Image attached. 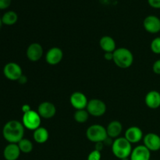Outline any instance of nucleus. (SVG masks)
I'll return each mask as SVG.
<instances>
[{
	"instance_id": "nucleus-8",
	"label": "nucleus",
	"mask_w": 160,
	"mask_h": 160,
	"mask_svg": "<svg viewBox=\"0 0 160 160\" xmlns=\"http://www.w3.org/2000/svg\"><path fill=\"white\" fill-rule=\"evenodd\" d=\"M143 28L149 34L160 33V19L155 15H148L144 19Z\"/></svg>"
},
{
	"instance_id": "nucleus-17",
	"label": "nucleus",
	"mask_w": 160,
	"mask_h": 160,
	"mask_svg": "<svg viewBox=\"0 0 160 160\" xmlns=\"http://www.w3.org/2000/svg\"><path fill=\"white\" fill-rule=\"evenodd\" d=\"M20 153L21 152L17 144L9 143L3 150V157L6 160H17Z\"/></svg>"
},
{
	"instance_id": "nucleus-3",
	"label": "nucleus",
	"mask_w": 160,
	"mask_h": 160,
	"mask_svg": "<svg viewBox=\"0 0 160 160\" xmlns=\"http://www.w3.org/2000/svg\"><path fill=\"white\" fill-rule=\"evenodd\" d=\"M112 61L119 68L128 69L134 62V56L128 48L121 47L113 52Z\"/></svg>"
},
{
	"instance_id": "nucleus-2",
	"label": "nucleus",
	"mask_w": 160,
	"mask_h": 160,
	"mask_svg": "<svg viewBox=\"0 0 160 160\" xmlns=\"http://www.w3.org/2000/svg\"><path fill=\"white\" fill-rule=\"evenodd\" d=\"M132 149V144L130 143L124 137L117 138L112 143V154L120 160L129 159Z\"/></svg>"
},
{
	"instance_id": "nucleus-13",
	"label": "nucleus",
	"mask_w": 160,
	"mask_h": 160,
	"mask_svg": "<svg viewBox=\"0 0 160 160\" xmlns=\"http://www.w3.org/2000/svg\"><path fill=\"white\" fill-rule=\"evenodd\" d=\"M38 112L42 119H52L56 113V107L53 103L50 102H43L38 108Z\"/></svg>"
},
{
	"instance_id": "nucleus-24",
	"label": "nucleus",
	"mask_w": 160,
	"mask_h": 160,
	"mask_svg": "<svg viewBox=\"0 0 160 160\" xmlns=\"http://www.w3.org/2000/svg\"><path fill=\"white\" fill-rule=\"evenodd\" d=\"M152 52L156 55H160V37L155 38L150 44Z\"/></svg>"
},
{
	"instance_id": "nucleus-1",
	"label": "nucleus",
	"mask_w": 160,
	"mask_h": 160,
	"mask_svg": "<svg viewBox=\"0 0 160 160\" xmlns=\"http://www.w3.org/2000/svg\"><path fill=\"white\" fill-rule=\"evenodd\" d=\"M25 128L22 122L9 120L5 123L2 128V136L8 143L18 144L24 137Z\"/></svg>"
},
{
	"instance_id": "nucleus-14",
	"label": "nucleus",
	"mask_w": 160,
	"mask_h": 160,
	"mask_svg": "<svg viewBox=\"0 0 160 160\" xmlns=\"http://www.w3.org/2000/svg\"><path fill=\"white\" fill-rule=\"evenodd\" d=\"M124 138L131 144L138 143L144 138L143 131L138 127L132 126L126 130Z\"/></svg>"
},
{
	"instance_id": "nucleus-30",
	"label": "nucleus",
	"mask_w": 160,
	"mask_h": 160,
	"mask_svg": "<svg viewBox=\"0 0 160 160\" xmlns=\"http://www.w3.org/2000/svg\"><path fill=\"white\" fill-rule=\"evenodd\" d=\"M18 82L20 83V84H26V83L28 82V78H27L25 75L23 74L21 77H20V79L18 80Z\"/></svg>"
},
{
	"instance_id": "nucleus-25",
	"label": "nucleus",
	"mask_w": 160,
	"mask_h": 160,
	"mask_svg": "<svg viewBox=\"0 0 160 160\" xmlns=\"http://www.w3.org/2000/svg\"><path fill=\"white\" fill-rule=\"evenodd\" d=\"M101 159H102L101 152L95 149L89 153L88 156L87 160H101Z\"/></svg>"
},
{
	"instance_id": "nucleus-4",
	"label": "nucleus",
	"mask_w": 160,
	"mask_h": 160,
	"mask_svg": "<svg viewBox=\"0 0 160 160\" xmlns=\"http://www.w3.org/2000/svg\"><path fill=\"white\" fill-rule=\"evenodd\" d=\"M86 137L93 143L104 142L108 138L106 128L101 124H93L86 131Z\"/></svg>"
},
{
	"instance_id": "nucleus-7",
	"label": "nucleus",
	"mask_w": 160,
	"mask_h": 160,
	"mask_svg": "<svg viewBox=\"0 0 160 160\" xmlns=\"http://www.w3.org/2000/svg\"><path fill=\"white\" fill-rule=\"evenodd\" d=\"M3 74L9 81H18L20 77L23 75V70L21 67L17 62H9L3 67Z\"/></svg>"
},
{
	"instance_id": "nucleus-26",
	"label": "nucleus",
	"mask_w": 160,
	"mask_h": 160,
	"mask_svg": "<svg viewBox=\"0 0 160 160\" xmlns=\"http://www.w3.org/2000/svg\"><path fill=\"white\" fill-rule=\"evenodd\" d=\"M12 3V0H0V10L8 9Z\"/></svg>"
},
{
	"instance_id": "nucleus-10",
	"label": "nucleus",
	"mask_w": 160,
	"mask_h": 160,
	"mask_svg": "<svg viewBox=\"0 0 160 160\" xmlns=\"http://www.w3.org/2000/svg\"><path fill=\"white\" fill-rule=\"evenodd\" d=\"M44 50L42 45L37 42L31 43L28 47L26 51V55L28 59L31 62H38L43 56Z\"/></svg>"
},
{
	"instance_id": "nucleus-23",
	"label": "nucleus",
	"mask_w": 160,
	"mask_h": 160,
	"mask_svg": "<svg viewBox=\"0 0 160 160\" xmlns=\"http://www.w3.org/2000/svg\"><path fill=\"white\" fill-rule=\"evenodd\" d=\"M89 118V113L86 109H79L76 110L73 114V119L78 123H84L88 121Z\"/></svg>"
},
{
	"instance_id": "nucleus-15",
	"label": "nucleus",
	"mask_w": 160,
	"mask_h": 160,
	"mask_svg": "<svg viewBox=\"0 0 160 160\" xmlns=\"http://www.w3.org/2000/svg\"><path fill=\"white\" fill-rule=\"evenodd\" d=\"M130 160H151V152L144 145L134 148L130 156Z\"/></svg>"
},
{
	"instance_id": "nucleus-6",
	"label": "nucleus",
	"mask_w": 160,
	"mask_h": 160,
	"mask_svg": "<svg viewBox=\"0 0 160 160\" xmlns=\"http://www.w3.org/2000/svg\"><path fill=\"white\" fill-rule=\"evenodd\" d=\"M106 105L102 100L98 98H92L89 100L88 103L86 110L89 113V115L95 117H99L104 115L106 112Z\"/></svg>"
},
{
	"instance_id": "nucleus-33",
	"label": "nucleus",
	"mask_w": 160,
	"mask_h": 160,
	"mask_svg": "<svg viewBox=\"0 0 160 160\" xmlns=\"http://www.w3.org/2000/svg\"><path fill=\"white\" fill-rule=\"evenodd\" d=\"M2 17H0V29H1L2 26Z\"/></svg>"
},
{
	"instance_id": "nucleus-18",
	"label": "nucleus",
	"mask_w": 160,
	"mask_h": 160,
	"mask_svg": "<svg viewBox=\"0 0 160 160\" xmlns=\"http://www.w3.org/2000/svg\"><path fill=\"white\" fill-rule=\"evenodd\" d=\"M106 131H107V135L109 138L116 139L120 137L121 134L123 131V125L120 121H117V120L111 121L106 128Z\"/></svg>"
},
{
	"instance_id": "nucleus-16",
	"label": "nucleus",
	"mask_w": 160,
	"mask_h": 160,
	"mask_svg": "<svg viewBox=\"0 0 160 160\" xmlns=\"http://www.w3.org/2000/svg\"><path fill=\"white\" fill-rule=\"evenodd\" d=\"M145 102L147 107L152 109H156L160 107V92L152 90L146 94Z\"/></svg>"
},
{
	"instance_id": "nucleus-11",
	"label": "nucleus",
	"mask_w": 160,
	"mask_h": 160,
	"mask_svg": "<svg viewBox=\"0 0 160 160\" xmlns=\"http://www.w3.org/2000/svg\"><path fill=\"white\" fill-rule=\"evenodd\" d=\"M144 145L150 152H158L160 150V136L155 133H148L143 138Z\"/></svg>"
},
{
	"instance_id": "nucleus-31",
	"label": "nucleus",
	"mask_w": 160,
	"mask_h": 160,
	"mask_svg": "<svg viewBox=\"0 0 160 160\" xmlns=\"http://www.w3.org/2000/svg\"><path fill=\"white\" fill-rule=\"evenodd\" d=\"M103 146H104V142H98V143H95V149L98 151L101 152L102 150Z\"/></svg>"
},
{
	"instance_id": "nucleus-29",
	"label": "nucleus",
	"mask_w": 160,
	"mask_h": 160,
	"mask_svg": "<svg viewBox=\"0 0 160 160\" xmlns=\"http://www.w3.org/2000/svg\"><path fill=\"white\" fill-rule=\"evenodd\" d=\"M104 58L108 61H111L113 59V52H105Z\"/></svg>"
},
{
	"instance_id": "nucleus-32",
	"label": "nucleus",
	"mask_w": 160,
	"mask_h": 160,
	"mask_svg": "<svg viewBox=\"0 0 160 160\" xmlns=\"http://www.w3.org/2000/svg\"><path fill=\"white\" fill-rule=\"evenodd\" d=\"M31 109V107H30L29 105H28V104L23 105V106H22V107H21V110H22V112H23V113L28 112V111H30Z\"/></svg>"
},
{
	"instance_id": "nucleus-12",
	"label": "nucleus",
	"mask_w": 160,
	"mask_h": 160,
	"mask_svg": "<svg viewBox=\"0 0 160 160\" xmlns=\"http://www.w3.org/2000/svg\"><path fill=\"white\" fill-rule=\"evenodd\" d=\"M63 58V52L59 47H52L45 55V61L48 64L55 66L59 64Z\"/></svg>"
},
{
	"instance_id": "nucleus-27",
	"label": "nucleus",
	"mask_w": 160,
	"mask_h": 160,
	"mask_svg": "<svg viewBox=\"0 0 160 160\" xmlns=\"http://www.w3.org/2000/svg\"><path fill=\"white\" fill-rule=\"evenodd\" d=\"M152 71L157 75H160V59L154 62L152 65Z\"/></svg>"
},
{
	"instance_id": "nucleus-28",
	"label": "nucleus",
	"mask_w": 160,
	"mask_h": 160,
	"mask_svg": "<svg viewBox=\"0 0 160 160\" xmlns=\"http://www.w3.org/2000/svg\"><path fill=\"white\" fill-rule=\"evenodd\" d=\"M148 3L153 9H160V0H148Z\"/></svg>"
},
{
	"instance_id": "nucleus-9",
	"label": "nucleus",
	"mask_w": 160,
	"mask_h": 160,
	"mask_svg": "<svg viewBox=\"0 0 160 160\" xmlns=\"http://www.w3.org/2000/svg\"><path fill=\"white\" fill-rule=\"evenodd\" d=\"M70 102L72 107L76 110L79 109H85L87 108L88 100L87 96L81 92H75L70 95Z\"/></svg>"
},
{
	"instance_id": "nucleus-19",
	"label": "nucleus",
	"mask_w": 160,
	"mask_h": 160,
	"mask_svg": "<svg viewBox=\"0 0 160 160\" xmlns=\"http://www.w3.org/2000/svg\"><path fill=\"white\" fill-rule=\"evenodd\" d=\"M99 46L105 52H113L117 49L115 40L108 35L103 36L100 38Z\"/></svg>"
},
{
	"instance_id": "nucleus-20",
	"label": "nucleus",
	"mask_w": 160,
	"mask_h": 160,
	"mask_svg": "<svg viewBox=\"0 0 160 160\" xmlns=\"http://www.w3.org/2000/svg\"><path fill=\"white\" fill-rule=\"evenodd\" d=\"M48 138H49V133L45 128L40 127L34 131L33 133V138L38 144L45 143L48 140Z\"/></svg>"
},
{
	"instance_id": "nucleus-21",
	"label": "nucleus",
	"mask_w": 160,
	"mask_h": 160,
	"mask_svg": "<svg viewBox=\"0 0 160 160\" xmlns=\"http://www.w3.org/2000/svg\"><path fill=\"white\" fill-rule=\"evenodd\" d=\"M18 20V15L16 12L12 10H9L5 12L2 17V21L4 25L6 26H12Z\"/></svg>"
},
{
	"instance_id": "nucleus-5",
	"label": "nucleus",
	"mask_w": 160,
	"mask_h": 160,
	"mask_svg": "<svg viewBox=\"0 0 160 160\" xmlns=\"http://www.w3.org/2000/svg\"><path fill=\"white\" fill-rule=\"evenodd\" d=\"M41 123H42V117H40L37 111L31 109L30 111L23 114L22 123L25 129L34 131L40 128Z\"/></svg>"
},
{
	"instance_id": "nucleus-22",
	"label": "nucleus",
	"mask_w": 160,
	"mask_h": 160,
	"mask_svg": "<svg viewBox=\"0 0 160 160\" xmlns=\"http://www.w3.org/2000/svg\"><path fill=\"white\" fill-rule=\"evenodd\" d=\"M18 146L20 148L21 153H24V154H28V153L31 152L34 148V145L33 143L28 138H23L21 141L18 142Z\"/></svg>"
}]
</instances>
